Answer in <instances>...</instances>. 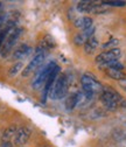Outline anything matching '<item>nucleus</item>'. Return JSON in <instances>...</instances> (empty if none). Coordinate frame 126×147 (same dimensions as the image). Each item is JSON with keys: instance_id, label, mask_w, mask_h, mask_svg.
<instances>
[{"instance_id": "nucleus-1", "label": "nucleus", "mask_w": 126, "mask_h": 147, "mask_svg": "<svg viewBox=\"0 0 126 147\" xmlns=\"http://www.w3.org/2000/svg\"><path fill=\"white\" fill-rule=\"evenodd\" d=\"M81 83H82V88H83V92L88 97L89 100L95 95L102 94V91H103V85L96 80V77L94 75H91V74H89V72H85L82 76Z\"/></svg>"}, {"instance_id": "nucleus-2", "label": "nucleus", "mask_w": 126, "mask_h": 147, "mask_svg": "<svg viewBox=\"0 0 126 147\" xmlns=\"http://www.w3.org/2000/svg\"><path fill=\"white\" fill-rule=\"evenodd\" d=\"M100 100L104 106L110 111H116L119 104L126 105V102L121 98V96L111 88H103V91L100 94Z\"/></svg>"}, {"instance_id": "nucleus-3", "label": "nucleus", "mask_w": 126, "mask_h": 147, "mask_svg": "<svg viewBox=\"0 0 126 147\" xmlns=\"http://www.w3.org/2000/svg\"><path fill=\"white\" fill-rule=\"evenodd\" d=\"M56 65H57V64H56L55 62H49L46 67H43L42 69H40V70L36 72V75L34 76L33 81H32V88H33L34 90L41 89V88L46 84L48 77L50 76V74L53 72V70L56 68Z\"/></svg>"}, {"instance_id": "nucleus-4", "label": "nucleus", "mask_w": 126, "mask_h": 147, "mask_svg": "<svg viewBox=\"0 0 126 147\" xmlns=\"http://www.w3.org/2000/svg\"><path fill=\"white\" fill-rule=\"evenodd\" d=\"M21 33H22V28L20 27H12L6 36V40L4 42V46L1 48V51H0V54H1V56L5 57L7 56V55L9 54V51L12 50V48L15 46V43L18 42V40H19V38L21 36Z\"/></svg>"}, {"instance_id": "nucleus-5", "label": "nucleus", "mask_w": 126, "mask_h": 147, "mask_svg": "<svg viewBox=\"0 0 126 147\" xmlns=\"http://www.w3.org/2000/svg\"><path fill=\"white\" fill-rule=\"evenodd\" d=\"M67 91H68V80L64 75H60L56 80V82L54 83L49 96L51 99H61L67 95Z\"/></svg>"}, {"instance_id": "nucleus-6", "label": "nucleus", "mask_w": 126, "mask_h": 147, "mask_svg": "<svg viewBox=\"0 0 126 147\" xmlns=\"http://www.w3.org/2000/svg\"><path fill=\"white\" fill-rule=\"evenodd\" d=\"M46 60V53H36V55L32 59V61L27 64V67L22 70V76L24 77H28L29 75L34 74L35 71H38L39 68L43 64Z\"/></svg>"}, {"instance_id": "nucleus-7", "label": "nucleus", "mask_w": 126, "mask_h": 147, "mask_svg": "<svg viewBox=\"0 0 126 147\" xmlns=\"http://www.w3.org/2000/svg\"><path fill=\"white\" fill-rule=\"evenodd\" d=\"M120 55H121L120 49H118V48L109 49V50L103 51L99 55H97V56H96V62L100 63V64H105V63H109L111 61L118 60L120 57Z\"/></svg>"}, {"instance_id": "nucleus-8", "label": "nucleus", "mask_w": 126, "mask_h": 147, "mask_svg": "<svg viewBox=\"0 0 126 147\" xmlns=\"http://www.w3.org/2000/svg\"><path fill=\"white\" fill-rule=\"evenodd\" d=\"M30 136H32V130L29 127H27V126H21V127H19L18 128V131H16V133H15V136H14V145H16V146H22V145H25L28 140H29V138H30Z\"/></svg>"}, {"instance_id": "nucleus-9", "label": "nucleus", "mask_w": 126, "mask_h": 147, "mask_svg": "<svg viewBox=\"0 0 126 147\" xmlns=\"http://www.w3.org/2000/svg\"><path fill=\"white\" fill-rule=\"evenodd\" d=\"M59 76H60V67L56 65V68L53 70V72L50 74V76L48 77V80H47V82L44 84V91H43V95H42V103H46L47 96L49 95V92H50V90H51L54 83L56 82V80H57Z\"/></svg>"}, {"instance_id": "nucleus-10", "label": "nucleus", "mask_w": 126, "mask_h": 147, "mask_svg": "<svg viewBox=\"0 0 126 147\" xmlns=\"http://www.w3.org/2000/svg\"><path fill=\"white\" fill-rule=\"evenodd\" d=\"M30 53H32V47L30 46H28L26 43L21 45V46L18 47L15 49V51L13 53V59L14 60H22V59L27 57Z\"/></svg>"}, {"instance_id": "nucleus-11", "label": "nucleus", "mask_w": 126, "mask_h": 147, "mask_svg": "<svg viewBox=\"0 0 126 147\" xmlns=\"http://www.w3.org/2000/svg\"><path fill=\"white\" fill-rule=\"evenodd\" d=\"M74 25L77 28H82L83 30H86L94 26V21L90 16H82V18H78V19L75 20Z\"/></svg>"}, {"instance_id": "nucleus-12", "label": "nucleus", "mask_w": 126, "mask_h": 147, "mask_svg": "<svg viewBox=\"0 0 126 147\" xmlns=\"http://www.w3.org/2000/svg\"><path fill=\"white\" fill-rule=\"evenodd\" d=\"M106 75L109 76L110 78L112 80H116V81H120V80H124L126 78V74L121 70H117V69H106L105 70Z\"/></svg>"}, {"instance_id": "nucleus-13", "label": "nucleus", "mask_w": 126, "mask_h": 147, "mask_svg": "<svg viewBox=\"0 0 126 147\" xmlns=\"http://www.w3.org/2000/svg\"><path fill=\"white\" fill-rule=\"evenodd\" d=\"M97 47H98V40L95 38V36H92V38L88 39V41L85 42V45H84V50H85L86 54H92V53L96 50Z\"/></svg>"}, {"instance_id": "nucleus-14", "label": "nucleus", "mask_w": 126, "mask_h": 147, "mask_svg": "<svg viewBox=\"0 0 126 147\" xmlns=\"http://www.w3.org/2000/svg\"><path fill=\"white\" fill-rule=\"evenodd\" d=\"M16 131H18V127L15 125L8 126L3 133V141H11V139L14 138Z\"/></svg>"}, {"instance_id": "nucleus-15", "label": "nucleus", "mask_w": 126, "mask_h": 147, "mask_svg": "<svg viewBox=\"0 0 126 147\" xmlns=\"http://www.w3.org/2000/svg\"><path fill=\"white\" fill-rule=\"evenodd\" d=\"M15 25L13 24V22H8L5 27H3L1 29H0V51H1V48H3V46H4V42H5V40H6V36H7V34H8V32H9V29L12 28V27H14Z\"/></svg>"}, {"instance_id": "nucleus-16", "label": "nucleus", "mask_w": 126, "mask_h": 147, "mask_svg": "<svg viewBox=\"0 0 126 147\" xmlns=\"http://www.w3.org/2000/svg\"><path fill=\"white\" fill-rule=\"evenodd\" d=\"M94 6H95V3H92V1H81L77 5V9L82 13H85V12L90 13V11L92 9Z\"/></svg>"}, {"instance_id": "nucleus-17", "label": "nucleus", "mask_w": 126, "mask_h": 147, "mask_svg": "<svg viewBox=\"0 0 126 147\" xmlns=\"http://www.w3.org/2000/svg\"><path fill=\"white\" fill-rule=\"evenodd\" d=\"M77 106V98H76V95H73V96H69L67 99H65V107L67 110L71 111L74 107Z\"/></svg>"}, {"instance_id": "nucleus-18", "label": "nucleus", "mask_w": 126, "mask_h": 147, "mask_svg": "<svg viewBox=\"0 0 126 147\" xmlns=\"http://www.w3.org/2000/svg\"><path fill=\"white\" fill-rule=\"evenodd\" d=\"M102 5L112 6V7H124V6H126V1H117V0L112 1V0H110V1H102Z\"/></svg>"}, {"instance_id": "nucleus-19", "label": "nucleus", "mask_w": 126, "mask_h": 147, "mask_svg": "<svg viewBox=\"0 0 126 147\" xmlns=\"http://www.w3.org/2000/svg\"><path fill=\"white\" fill-rule=\"evenodd\" d=\"M21 69H22V62H16V63H14V64L9 68V75H11V76H15Z\"/></svg>"}, {"instance_id": "nucleus-20", "label": "nucleus", "mask_w": 126, "mask_h": 147, "mask_svg": "<svg viewBox=\"0 0 126 147\" xmlns=\"http://www.w3.org/2000/svg\"><path fill=\"white\" fill-rule=\"evenodd\" d=\"M118 43H119V41H118L117 39H112V40H110V41H107L106 43H104L102 47H103L104 49H107V48H110V49H115V48L118 46Z\"/></svg>"}, {"instance_id": "nucleus-21", "label": "nucleus", "mask_w": 126, "mask_h": 147, "mask_svg": "<svg viewBox=\"0 0 126 147\" xmlns=\"http://www.w3.org/2000/svg\"><path fill=\"white\" fill-rule=\"evenodd\" d=\"M88 41V39L85 38V35L83 34V33H80L76 38H75V43L76 45H78V46H81V45H85V42Z\"/></svg>"}, {"instance_id": "nucleus-22", "label": "nucleus", "mask_w": 126, "mask_h": 147, "mask_svg": "<svg viewBox=\"0 0 126 147\" xmlns=\"http://www.w3.org/2000/svg\"><path fill=\"white\" fill-rule=\"evenodd\" d=\"M118 83H119V86H120V88H121L124 91H126V78L118 81Z\"/></svg>"}, {"instance_id": "nucleus-23", "label": "nucleus", "mask_w": 126, "mask_h": 147, "mask_svg": "<svg viewBox=\"0 0 126 147\" xmlns=\"http://www.w3.org/2000/svg\"><path fill=\"white\" fill-rule=\"evenodd\" d=\"M0 147H12L11 141H1L0 142Z\"/></svg>"}]
</instances>
